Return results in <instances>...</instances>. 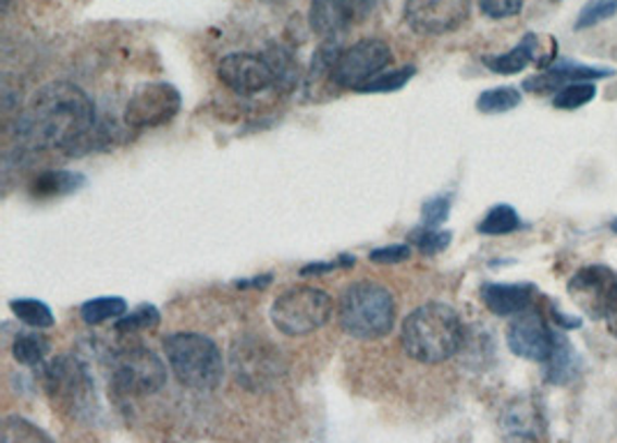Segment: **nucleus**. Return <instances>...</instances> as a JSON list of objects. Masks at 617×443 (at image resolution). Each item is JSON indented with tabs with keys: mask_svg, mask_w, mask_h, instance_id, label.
<instances>
[{
	"mask_svg": "<svg viewBox=\"0 0 617 443\" xmlns=\"http://www.w3.org/2000/svg\"><path fill=\"white\" fill-rule=\"evenodd\" d=\"M14 134L26 148L67 150L70 156L104 144L96 104L84 88L70 82H51L37 90L18 113Z\"/></svg>",
	"mask_w": 617,
	"mask_h": 443,
	"instance_id": "f257e3e1",
	"label": "nucleus"
},
{
	"mask_svg": "<svg viewBox=\"0 0 617 443\" xmlns=\"http://www.w3.org/2000/svg\"><path fill=\"white\" fill-rule=\"evenodd\" d=\"M465 340V325L454 307L425 303L403 321L400 342L405 354L423 365H437L454 358Z\"/></svg>",
	"mask_w": 617,
	"mask_h": 443,
	"instance_id": "f03ea898",
	"label": "nucleus"
},
{
	"mask_svg": "<svg viewBox=\"0 0 617 443\" xmlns=\"http://www.w3.org/2000/svg\"><path fill=\"white\" fill-rule=\"evenodd\" d=\"M338 319L349 337L363 342L380 340L396 323V298L378 282H354L341 296Z\"/></svg>",
	"mask_w": 617,
	"mask_h": 443,
	"instance_id": "7ed1b4c3",
	"label": "nucleus"
},
{
	"mask_svg": "<svg viewBox=\"0 0 617 443\" xmlns=\"http://www.w3.org/2000/svg\"><path fill=\"white\" fill-rule=\"evenodd\" d=\"M166 362L183 386L213 391L224 377V360L218 344L201 333H172L162 342Z\"/></svg>",
	"mask_w": 617,
	"mask_h": 443,
	"instance_id": "20e7f679",
	"label": "nucleus"
},
{
	"mask_svg": "<svg viewBox=\"0 0 617 443\" xmlns=\"http://www.w3.org/2000/svg\"><path fill=\"white\" fill-rule=\"evenodd\" d=\"M333 317V300L320 286H289L271 305V321L287 337H301L324 329Z\"/></svg>",
	"mask_w": 617,
	"mask_h": 443,
	"instance_id": "39448f33",
	"label": "nucleus"
},
{
	"mask_svg": "<svg viewBox=\"0 0 617 443\" xmlns=\"http://www.w3.org/2000/svg\"><path fill=\"white\" fill-rule=\"evenodd\" d=\"M111 381L125 395H153L166 383V368L141 344L123 346L111 356Z\"/></svg>",
	"mask_w": 617,
	"mask_h": 443,
	"instance_id": "423d86ee",
	"label": "nucleus"
},
{
	"mask_svg": "<svg viewBox=\"0 0 617 443\" xmlns=\"http://www.w3.org/2000/svg\"><path fill=\"white\" fill-rule=\"evenodd\" d=\"M391 58L394 56H391V47L384 40L366 37V40L354 42L341 51L331 70V82L338 88L359 90L391 65Z\"/></svg>",
	"mask_w": 617,
	"mask_h": 443,
	"instance_id": "0eeeda50",
	"label": "nucleus"
},
{
	"mask_svg": "<svg viewBox=\"0 0 617 443\" xmlns=\"http://www.w3.org/2000/svg\"><path fill=\"white\" fill-rule=\"evenodd\" d=\"M45 386L51 399L59 402L61 409H70L72 416L90 411L92 381L77 358L61 356L51 360L45 370Z\"/></svg>",
	"mask_w": 617,
	"mask_h": 443,
	"instance_id": "6e6552de",
	"label": "nucleus"
},
{
	"mask_svg": "<svg viewBox=\"0 0 617 443\" xmlns=\"http://www.w3.org/2000/svg\"><path fill=\"white\" fill-rule=\"evenodd\" d=\"M181 109V95L170 84H144L125 104V123L135 130H151L170 123Z\"/></svg>",
	"mask_w": 617,
	"mask_h": 443,
	"instance_id": "1a4fd4ad",
	"label": "nucleus"
},
{
	"mask_svg": "<svg viewBox=\"0 0 617 443\" xmlns=\"http://www.w3.org/2000/svg\"><path fill=\"white\" fill-rule=\"evenodd\" d=\"M472 0H405V24L419 35H444L470 16Z\"/></svg>",
	"mask_w": 617,
	"mask_h": 443,
	"instance_id": "9d476101",
	"label": "nucleus"
},
{
	"mask_svg": "<svg viewBox=\"0 0 617 443\" xmlns=\"http://www.w3.org/2000/svg\"><path fill=\"white\" fill-rule=\"evenodd\" d=\"M220 82L238 95H257L275 86L277 76L269 58L259 53H227L218 65Z\"/></svg>",
	"mask_w": 617,
	"mask_h": 443,
	"instance_id": "9b49d317",
	"label": "nucleus"
},
{
	"mask_svg": "<svg viewBox=\"0 0 617 443\" xmlns=\"http://www.w3.org/2000/svg\"><path fill=\"white\" fill-rule=\"evenodd\" d=\"M378 0H312L310 3V28L333 40L349 28L363 24L375 10Z\"/></svg>",
	"mask_w": 617,
	"mask_h": 443,
	"instance_id": "f8f14e48",
	"label": "nucleus"
},
{
	"mask_svg": "<svg viewBox=\"0 0 617 443\" xmlns=\"http://www.w3.org/2000/svg\"><path fill=\"white\" fill-rule=\"evenodd\" d=\"M507 344L520 358L546 362L555 344V331H551V325L546 323L544 315H541L536 307H530V310L520 312L511 319L507 331Z\"/></svg>",
	"mask_w": 617,
	"mask_h": 443,
	"instance_id": "ddd939ff",
	"label": "nucleus"
},
{
	"mask_svg": "<svg viewBox=\"0 0 617 443\" xmlns=\"http://www.w3.org/2000/svg\"><path fill=\"white\" fill-rule=\"evenodd\" d=\"M617 280V273L608 266H585L569 282V296L581 307V312L594 321L604 319L606 300Z\"/></svg>",
	"mask_w": 617,
	"mask_h": 443,
	"instance_id": "4468645a",
	"label": "nucleus"
},
{
	"mask_svg": "<svg viewBox=\"0 0 617 443\" xmlns=\"http://www.w3.org/2000/svg\"><path fill=\"white\" fill-rule=\"evenodd\" d=\"M269 344L264 342H243L240 349L234 352L236 362V377L250 389L264 386L267 379H275L277 372L283 370L277 362Z\"/></svg>",
	"mask_w": 617,
	"mask_h": 443,
	"instance_id": "2eb2a0df",
	"label": "nucleus"
},
{
	"mask_svg": "<svg viewBox=\"0 0 617 443\" xmlns=\"http://www.w3.org/2000/svg\"><path fill=\"white\" fill-rule=\"evenodd\" d=\"M615 72L608 67H590V65H576V63H559L555 67H548L541 74L530 76V79L522 84L528 93L546 95V93H557L569 84H583V82H594V79H608Z\"/></svg>",
	"mask_w": 617,
	"mask_h": 443,
	"instance_id": "dca6fc26",
	"label": "nucleus"
},
{
	"mask_svg": "<svg viewBox=\"0 0 617 443\" xmlns=\"http://www.w3.org/2000/svg\"><path fill=\"white\" fill-rule=\"evenodd\" d=\"M485 307L497 317H516L532 307L534 286L532 284H485L481 288Z\"/></svg>",
	"mask_w": 617,
	"mask_h": 443,
	"instance_id": "f3484780",
	"label": "nucleus"
},
{
	"mask_svg": "<svg viewBox=\"0 0 617 443\" xmlns=\"http://www.w3.org/2000/svg\"><path fill=\"white\" fill-rule=\"evenodd\" d=\"M544 49H541V40L536 35L528 33L522 37L520 45H516L511 51L507 53H497V56H485L483 65L497 72V74H518L526 70L530 63L544 65Z\"/></svg>",
	"mask_w": 617,
	"mask_h": 443,
	"instance_id": "a211bd4d",
	"label": "nucleus"
},
{
	"mask_svg": "<svg viewBox=\"0 0 617 443\" xmlns=\"http://www.w3.org/2000/svg\"><path fill=\"white\" fill-rule=\"evenodd\" d=\"M544 365H546V379L551 383H555V386H565V383L576 379V374H578L576 349L563 331L555 333L553 352H551V356Z\"/></svg>",
	"mask_w": 617,
	"mask_h": 443,
	"instance_id": "6ab92c4d",
	"label": "nucleus"
},
{
	"mask_svg": "<svg viewBox=\"0 0 617 443\" xmlns=\"http://www.w3.org/2000/svg\"><path fill=\"white\" fill-rule=\"evenodd\" d=\"M504 430L507 432H526V434H544V418L532 399H518L509 404L504 414Z\"/></svg>",
	"mask_w": 617,
	"mask_h": 443,
	"instance_id": "aec40b11",
	"label": "nucleus"
},
{
	"mask_svg": "<svg viewBox=\"0 0 617 443\" xmlns=\"http://www.w3.org/2000/svg\"><path fill=\"white\" fill-rule=\"evenodd\" d=\"M84 183V179L79 173L72 171H47L45 176H40L33 185V195L37 197H59V195H67V192H74Z\"/></svg>",
	"mask_w": 617,
	"mask_h": 443,
	"instance_id": "412c9836",
	"label": "nucleus"
},
{
	"mask_svg": "<svg viewBox=\"0 0 617 443\" xmlns=\"http://www.w3.org/2000/svg\"><path fill=\"white\" fill-rule=\"evenodd\" d=\"M0 443H53V439L35 426V422L10 416L3 420V434H0Z\"/></svg>",
	"mask_w": 617,
	"mask_h": 443,
	"instance_id": "4be33fe9",
	"label": "nucleus"
},
{
	"mask_svg": "<svg viewBox=\"0 0 617 443\" xmlns=\"http://www.w3.org/2000/svg\"><path fill=\"white\" fill-rule=\"evenodd\" d=\"M123 315H127V303L119 296H102V298H92L88 303H84L82 307V319L90 325H98L111 319H121Z\"/></svg>",
	"mask_w": 617,
	"mask_h": 443,
	"instance_id": "5701e85b",
	"label": "nucleus"
},
{
	"mask_svg": "<svg viewBox=\"0 0 617 443\" xmlns=\"http://www.w3.org/2000/svg\"><path fill=\"white\" fill-rule=\"evenodd\" d=\"M477 229H479V234H485V236H504V234H511V231L520 229V218L509 204H497L495 208L489 210V216L479 222Z\"/></svg>",
	"mask_w": 617,
	"mask_h": 443,
	"instance_id": "b1692460",
	"label": "nucleus"
},
{
	"mask_svg": "<svg viewBox=\"0 0 617 443\" xmlns=\"http://www.w3.org/2000/svg\"><path fill=\"white\" fill-rule=\"evenodd\" d=\"M49 352V340L42 333H18L12 342V356L22 365L42 362Z\"/></svg>",
	"mask_w": 617,
	"mask_h": 443,
	"instance_id": "393cba45",
	"label": "nucleus"
},
{
	"mask_svg": "<svg viewBox=\"0 0 617 443\" xmlns=\"http://www.w3.org/2000/svg\"><path fill=\"white\" fill-rule=\"evenodd\" d=\"M10 310L14 312L16 319H22L24 323H28L30 329H51L53 325V315L49 310V305H45L42 300L35 298H18L10 303Z\"/></svg>",
	"mask_w": 617,
	"mask_h": 443,
	"instance_id": "a878e982",
	"label": "nucleus"
},
{
	"mask_svg": "<svg viewBox=\"0 0 617 443\" xmlns=\"http://www.w3.org/2000/svg\"><path fill=\"white\" fill-rule=\"evenodd\" d=\"M522 95L514 86H502V88H491L483 90L477 100V109L483 113H504L511 111L520 104Z\"/></svg>",
	"mask_w": 617,
	"mask_h": 443,
	"instance_id": "bb28decb",
	"label": "nucleus"
},
{
	"mask_svg": "<svg viewBox=\"0 0 617 443\" xmlns=\"http://www.w3.org/2000/svg\"><path fill=\"white\" fill-rule=\"evenodd\" d=\"M160 323V312L156 310L153 305H141L137 307L135 312L123 315L121 319H116V331L123 335L129 333H141V331H151Z\"/></svg>",
	"mask_w": 617,
	"mask_h": 443,
	"instance_id": "cd10ccee",
	"label": "nucleus"
},
{
	"mask_svg": "<svg viewBox=\"0 0 617 443\" xmlns=\"http://www.w3.org/2000/svg\"><path fill=\"white\" fill-rule=\"evenodd\" d=\"M596 88L592 82H583V84H569L563 90L555 93L553 98V107L555 109H565V111H573L578 107H585L594 100Z\"/></svg>",
	"mask_w": 617,
	"mask_h": 443,
	"instance_id": "c85d7f7f",
	"label": "nucleus"
},
{
	"mask_svg": "<svg viewBox=\"0 0 617 443\" xmlns=\"http://www.w3.org/2000/svg\"><path fill=\"white\" fill-rule=\"evenodd\" d=\"M617 14V0H588V5L581 10L576 19V30H585L596 24L608 22L610 16Z\"/></svg>",
	"mask_w": 617,
	"mask_h": 443,
	"instance_id": "c756f323",
	"label": "nucleus"
},
{
	"mask_svg": "<svg viewBox=\"0 0 617 443\" xmlns=\"http://www.w3.org/2000/svg\"><path fill=\"white\" fill-rule=\"evenodd\" d=\"M409 241L415 243L423 255L433 257V255H440L442 249L448 247V243H452V234H448V231L421 226V229H417V231H411Z\"/></svg>",
	"mask_w": 617,
	"mask_h": 443,
	"instance_id": "7c9ffc66",
	"label": "nucleus"
},
{
	"mask_svg": "<svg viewBox=\"0 0 617 443\" xmlns=\"http://www.w3.org/2000/svg\"><path fill=\"white\" fill-rule=\"evenodd\" d=\"M415 74H417V67H411V65L394 70V72H382L375 76V79L368 82L363 88H359V93H394V90H400Z\"/></svg>",
	"mask_w": 617,
	"mask_h": 443,
	"instance_id": "2f4dec72",
	"label": "nucleus"
},
{
	"mask_svg": "<svg viewBox=\"0 0 617 443\" xmlns=\"http://www.w3.org/2000/svg\"><path fill=\"white\" fill-rule=\"evenodd\" d=\"M479 10L489 19H507L522 10V0H479Z\"/></svg>",
	"mask_w": 617,
	"mask_h": 443,
	"instance_id": "473e14b6",
	"label": "nucleus"
},
{
	"mask_svg": "<svg viewBox=\"0 0 617 443\" xmlns=\"http://www.w3.org/2000/svg\"><path fill=\"white\" fill-rule=\"evenodd\" d=\"M448 210H452V201L448 197H435L423 204V226L430 229H437L446 218H448Z\"/></svg>",
	"mask_w": 617,
	"mask_h": 443,
	"instance_id": "72a5a7b5",
	"label": "nucleus"
},
{
	"mask_svg": "<svg viewBox=\"0 0 617 443\" xmlns=\"http://www.w3.org/2000/svg\"><path fill=\"white\" fill-rule=\"evenodd\" d=\"M411 255V249L407 243L400 245H386V247H378L370 253V261L375 263H403L407 261Z\"/></svg>",
	"mask_w": 617,
	"mask_h": 443,
	"instance_id": "f704fd0d",
	"label": "nucleus"
},
{
	"mask_svg": "<svg viewBox=\"0 0 617 443\" xmlns=\"http://www.w3.org/2000/svg\"><path fill=\"white\" fill-rule=\"evenodd\" d=\"M606 325H608V333L613 337H617V280H615V286H613V292L608 296V303H606V310H604V319Z\"/></svg>",
	"mask_w": 617,
	"mask_h": 443,
	"instance_id": "c9c22d12",
	"label": "nucleus"
},
{
	"mask_svg": "<svg viewBox=\"0 0 617 443\" xmlns=\"http://www.w3.org/2000/svg\"><path fill=\"white\" fill-rule=\"evenodd\" d=\"M504 443H541L539 434H526V432H507Z\"/></svg>",
	"mask_w": 617,
	"mask_h": 443,
	"instance_id": "e433bc0d",
	"label": "nucleus"
},
{
	"mask_svg": "<svg viewBox=\"0 0 617 443\" xmlns=\"http://www.w3.org/2000/svg\"><path fill=\"white\" fill-rule=\"evenodd\" d=\"M610 229H613L615 234H617V220H613V222H610Z\"/></svg>",
	"mask_w": 617,
	"mask_h": 443,
	"instance_id": "4c0bfd02",
	"label": "nucleus"
},
{
	"mask_svg": "<svg viewBox=\"0 0 617 443\" xmlns=\"http://www.w3.org/2000/svg\"><path fill=\"white\" fill-rule=\"evenodd\" d=\"M8 5H10V0H3V10H8Z\"/></svg>",
	"mask_w": 617,
	"mask_h": 443,
	"instance_id": "58836bf2",
	"label": "nucleus"
},
{
	"mask_svg": "<svg viewBox=\"0 0 617 443\" xmlns=\"http://www.w3.org/2000/svg\"><path fill=\"white\" fill-rule=\"evenodd\" d=\"M271 3H285V0H271Z\"/></svg>",
	"mask_w": 617,
	"mask_h": 443,
	"instance_id": "ea45409f",
	"label": "nucleus"
}]
</instances>
